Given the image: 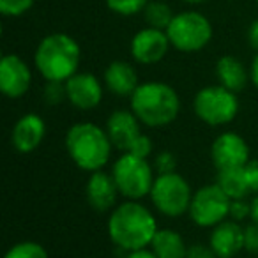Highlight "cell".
I'll list each match as a JSON object with an SVG mask.
<instances>
[{"instance_id":"cell-13","label":"cell","mask_w":258,"mask_h":258,"mask_svg":"<svg viewBox=\"0 0 258 258\" xmlns=\"http://www.w3.org/2000/svg\"><path fill=\"white\" fill-rule=\"evenodd\" d=\"M68 101L82 111H89L99 106L103 101V85L92 73H76L66 82Z\"/></svg>"},{"instance_id":"cell-31","label":"cell","mask_w":258,"mask_h":258,"mask_svg":"<svg viewBox=\"0 0 258 258\" xmlns=\"http://www.w3.org/2000/svg\"><path fill=\"white\" fill-rule=\"evenodd\" d=\"M244 175H246L247 186H249L251 193H258V159H249L244 166Z\"/></svg>"},{"instance_id":"cell-11","label":"cell","mask_w":258,"mask_h":258,"mask_svg":"<svg viewBox=\"0 0 258 258\" xmlns=\"http://www.w3.org/2000/svg\"><path fill=\"white\" fill-rule=\"evenodd\" d=\"M32 71L22 57L4 55L0 60V90L9 99H20L30 90Z\"/></svg>"},{"instance_id":"cell-2","label":"cell","mask_w":258,"mask_h":258,"mask_svg":"<svg viewBox=\"0 0 258 258\" xmlns=\"http://www.w3.org/2000/svg\"><path fill=\"white\" fill-rule=\"evenodd\" d=\"M71 161L83 172H97L108 165L113 152L108 131L94 122H78L68 129L64 138Z\"/></svg>"},{"instance_id":"cell-24","label":"cell","mask_w":258,"mask_h":258,"mask_svg":"<svg viewBox=\"0 0 258 258\" xmlns=\"http://www.w3.org/2000/svg\"><path fill=\"white\" fill-rule=\"evenodd\" d=\"M151 0H106V6L111 13L120 16H135L145 11Z\"/></svg>"},{"instance_id":"cell-3","label":"cell","mask_w":258,"mask_h":258,"mask_svg":"<svg viewBox=\"0 0 258 258\" xmlns=\"http://www.w3.org/2000/svg\"><path fill=\"white\" fill-rule=\"evenodd\" d=\"M131 110L147 127H165L172 124L180 111V97L165 82H144L129 97Z\"/></svg>"},{"instance_id":"cell-14","label":"cell","mask_w":258,"mask_h":258,"mask_svg":"<svg viewBox=\"0 0 258 258\" xmlns=\"http://www.w3.org/2000/svg\"><path fill=\"white\" fill-rule=\"evenodd\" d=\"M142 122L133 110H115L106 120V131L111 144L117 151L127 152L131 145L142 135Z\"/></svg>"},{"instance_id":"cell-35","label":"cell","mask_w":258,"mask_h":258,"mask_svg":"<svg viewBox=\"0 0 258 258\" xmlns=\"http://www.w3.org/2000/svg\"><path fill=\"white\" fill-rule=\"evenodd\" d=\"M249 80H251V83H253V85L258 89V51H256V55L253 57V60H251V66H249Z\"/></svg>"},{"instance_id":"cell-22","label":"cell","mask_w":258,"mask_h":258,"mask_svg":"<svg viewBox=\"0 0 258 258\" xmlns=\"http://www.w3.org/2000/svg\"><path fill=\"white\" fill-rule=\"evenodd\" d=\"M145 22H147L149 27L152 29H159V30H166L168 25L173 20V11L166 2H161V0H151L147 4L144 11Z\"/></svg>"},{"instance_id":"cell-17","label":"cell","mask_w":258,"mask_h":258,"mask_svg":"<svg viewBox=\"0 0 258 258\" xmlns=\"http://www.w3.org/2000/svg\"><path fill=\"white\" fill-rule=\"evenodd\" d=\"M209 246L218 258H235L244 249V228L239 221L225 219L212 228Z\"/></svg>"},{"instance_id":"cell-16","label":"cell","mask_w":258,"mask_h":258,"mask_svg":"<svg viewBox=\"0 0 258 258\" xmlns=\"http://www.w3.org/2000/svg\"><path fill=\"white\" fill-rule=\"evenodd\" d=\"M118 187L113 180L111 173H106L103 170L92 172L85 184V197L89 205L97 212H108L117 207Z\"/></svg>"},{"instance_id":"cell-26","label":"cell","mask_w":258,"mask_h":258,"mask_svg":"<svg viewBox=\"0 0 258 258\" xmlns=\"http://www.w3.org/2000/svg\"><path fill=\"white\" fill-rule=\"evenodd\" d=\"M156 173L161 175V173H172L177 172V158L173 152L170 151H161L154 156V161H152Z\"/></svg>"},{"instance_id":"cell-1","label":"cell","mask_w":258,"mask_h":258,"mask_svg":"<svg viewBox=\"0 0 258 258\" xmlns=\"http://www.w3.org/2000/svg\"><path fill=\"white\" fill-rule=\"evenodd\" d=\"M106 230L111 242L129 253L151 246L159 228L151 209L140 200H125L110 212Z\"/></svg>"},{"instance_id":"cell-27","label":"cell","mask_w":258,"mask_h":258,"mask_svg":"<svg viewBox=\"0 0 258 258\" xmlns=\"http://www.w3.org/2000/svg\"><path fill=\"white\" fill-rule=\"evenodd\" d=\"M44 99L48 104L55 106L62 101H68V92H66V82H46L44 89Z\"/></svg>"},{"instance_id":"cell-21","label":"cell","mask_w":258,"mask_h":258,"mask_svg":"<svg viewBox=\"0 0 258 258\" xmlns=\"http://www.w3.org/2000/svg\"><path fill=\"white\" fill-rule=\"evenodd\" d=\"M216 184L225 191L230 200L246 198L247 195L251 193L249 186H247L246 175H244V168L221 170V172H218V180H216Z\"/></svg>"},{"instance_id":"cell-32","label":"cell","mask_w":258,"mask_h":258,"mask_svg":"<svg viewBox=\"0 0 258 258\" xmlns=\"http://www.w3.org/2000/svg\"><path fill=\"white\" fill-rule=\"evenodd\" d=\"M186 258H218V256H216V253L212 251V247L209 244L198 242V244H191L187 247Z\"/></svg>"},{"instance_id":"cell-10","label":"cell","mask_w":258,"mask_h":258,"mask_svg":"<svg viewBox=\"0 0 258 258\" xmlns=\"http://www.w3.org/2000/svg\"><path fill=\"white\" fill-rule=\"evenodd\" d=\"M211 159L216 170L244 168L249 161V147L246 140L235 131H226L214 138L211 145Z\"/></svg>"},{"instance_id":"cell-8","label":"cell","mask_w":258,"mask_h":258,"mask_svg":"<svg viewBox=\"0 0 258 258\" xmlns=\"http://www.w3.org/2000/svg\"><path fill=\"white\" fill-rule=\"evenodd\" d=\"M166 36L175 50L184 53L200 51L211 43L212 25L207 16L197 11H184L173 16L166 29Z\"/></svg>"},{"instance_id":"cell-37","label":"cell","mask_w":258,"mask_h":258,"mask_svg":"<svg viewBox=\"0 0 258 258\" xmlns=\"http://www.w3.org/2000/svg\"><path fill=\"white\" fill-rule=\"evenodd\" d=\"M187 4H202V2H207V0H184Z\"/></svg>"},{"instance_id":"cell-6","label":"cell","mask_w":258,"mask_h":258,"mask_svg":"<svg viewBox=\"0 0 258 258\" xmlns=\"http://www.w3.org/2000/svg\"><path fill=\"white\" fill-rule=\"evenodd\" d=\"M239 97L223 85H207L195 94L193 111L204 124L212 127L226 125L239 113Z\"/></svg>"},{"instance_id":"cell-36","label":"cell","mask_w":258,"mask_h":258,"mask_svg":"<svg viewBox=\"0 0 258 258\" xmlns=\"http://www.w3.org/2000/svg\"><path fill=\"white\" fill-rule=\"evenodd\" d=\"M251 223H254V225H258V193L253 197V200H251V216H249Z\"/></svg>"},{"instance_id":"cell-30","label":"cell","mask_w":258,"mask_h":258,"mask_svg":"<svg viewBox=\"0 0 258 258\" xmlns=\"http://www.w3.org/2000/svg\"><path fill=\"white\" fill-rule=\"evenodd\" d=\"M244 249L258 254V225L254 223L244 226Z\"/></svg>"},{"instance_id":"cell-34","label":"cell","mask_w":258,"mask_h":258,"mask_svg":"<svg viewBox=\"0 0 258 258\" xmlns=\"http://www.w3.org/2000/svg\"><path fill=\"white\" fill-rule=\"evenodd\" d=\"M125 258H158L156 253L151 247H144V249H137V251H129L125 254Z\"/></svg>"},{"instance_id":"cell-12","label":"cell","mask_w":258,"mask_h":258,"mask_svg":"<svg viewBox=\"0 0 258 258\" xmlns=\"http://www.w3.org/2000/svg\"><path fill=\"white\" fill-rule=\"evenodd\" d=\"M170 39L166 30L159 29H142L131 39V57L142 66H152L161 62L170 50Z\"/></svg>"},{"instance_id":"cell-25","label":"cell","mask_w":258,"mask_h":258,"mask_svg":"<svg viewBox=\"0 0 258 258\" xmlns=\"http://www.w3.org/2000/svg\"><path fill=\"white\" fill-rule=\"evenodd\" d=\"M34 6V0H0V13L4 16H23L30 11Z\"/></svg>"},{"instance_id":"cell-20","label":"cell","mask_w":258,"mask_h":258,"mask_svg":"<svg viewBox=\"0 0 258 258\" xmlns=\"http://www.w3.org/2000/svg\"><path fill=\"white\" fill-rule=\"evenodd\" d=\"M149 247L158 258H186L189 246H186V240L177 230L159 228Z\"/></svg>"},{"instance_id":"cell-5","label":"cell","mask_w":258,"mask_h":258,"mask_svg":"<svg viewBox=\"0 0 258 258\" xmlns=\"http://www.w3.org/2000/svg\"><path fill=\"white\" fill-rule=\"evenodd\" d=\"M111 175L120 197L125 200H142L151 195L158 173L149 159L131 152H122L111 166Z\"/></svg>"},{"instance_id":"cell-23","label":"cell","mask_w":258,"mask_h":258,"mask_svg":"<svg viewBox=\"0 0 258 258\" xmlns=\"http://www.w3.org/2000/svg\"><path fill=\"white\" fill-rule=\"evenodd\" d=\"M4 258H50L43 244L36 240H22L6 251Z\"/></svg>"},{"instance_id":"cell-7","label":"cell","mask_w":258,"mask_h":258,"mask_svg":"<svg viewBox=\"0 0 258 258\" xmlns=\"http://www.w3.org/2000/svg\"><path fill=\"white\" fill-rule=\"evenodd\" d=\"M195 191L179 172L156 175L151 189V200L156 211L166 218H180L187 214Z\"/></svg>"},{"instance_id":"cell-9","label":"cell","mask_w":258,"mask_h":258,"mask_svg":"<svg viewBox=\"0 0 258 258\" xmlns=\"http://www.w3.org/2000/svg\"><path fill=\"white\" fill-rule=\"evenodd\" d=\"M230 202L232 200L216 182L205 184L193 193L187 214L200 228H214L216 225L228 219Z\"/></svg>"},{"instance_id":"cell-28","label":"cell","mask_w":258,"mask_h":258,"mask_svg":"<svg viewBox=\"0 0 258 258\" xmlns=\"http://www.w3.org/2000/svg\"><path fill=\"white\" fill-rule=\"evenodd\" d=\"M249 216H251V200H246V198H237V200L230 202V212H228L230 219L242 223L244 219H247Z\"/></svg>"},{"instance_id":"cell-4","label":"cell","mask_w":258,"mask_h":258,"mask_svg":"<svg viewBox=\"0 0 258 258\" xmlns=\"http://www.w3.org/2000/svg\"><path fill=\"white\" fill-rule=\"evenodd\" d=\"M82 50L76 39L64 32H55L39 41L34 64L46 82H68L78 73Z\"/></svg>"},{"instance_id":"cell-38","label":"cell","mask_w":258,"mask_h":258,"mask_svg":"<svg viewBox=\"0 0 258 258\" xmlns=\"http://www.w3.org/2000/svg\"><path fill=\"white\" fill-rule=\"evenodd\" d=\"M256 2H258V0H256Z\"/></svg>"},{"instance_id":"cell-29","label":"cell","mask_w":258,"mask_h":258,"mask_svg":"<svg viewBox=\"0 0 258 258\" xmlns=\"http://www.w3.org/2000/svg\"><path fill=\"white\" fill-rule=\"evenodd\" d=\"M127 152H131V154H135V156H140V158L149 159L152 156V152H154V144H152V140L147 137V135L142 133L140 137L137 138V142L131 145V149H129Z\"/></svg>"},{"instance_id":"cell-19","label":"cell","mask_w":258,"mask_h":258,"mask_svg":"<svg viewBox=\"0 0 258 258\" xmlns=\"http://www.w3.org/2000/svg\"><path fill=\"white\" fill-rule=\"evenodd\" d=\"M216 76L219 85L232 92L239 94L246 89L249 80V69L244 68V64L233 55H223L216 62Z\"/></svg>"},{"instance_id":"cell-18","label":"cell","mask_w":258,"mask_h":258,"mask_svg":"<svg viewBox=\"0 0 258 258\" xmlns=\"http://www.w3.org/2000/svg\"><path fill=\"white\" fill-rule=\"evenodd\" d=\"M103 80L106 89L118 97H131L140 85L137 69L125 60L110 62L104 69Z\"/></svg>"},{"instance_id":"cell-15","label":"cell","mask_w":258,"mask_h":258,"mask_svg":"<svg viewBox=\"0 0 258 258\" xmlns=\"http://www.w3.org/2000/svg\"><path fill=\"white\" fill-rule=\"evenodd\" d=\"M46 137V124L37 113H25L16 120L11 131V144L20 154H30L37 151Z\"/></svg>"},{"instance_id":"cell-33","label":"cell","mask_w":258,"mask_h":258,"mask_svg":"<svg viewBox=\"0 0 258 258\" xmlns=\"http://www.w3.org/2000/svg\"><path fill=\"white\" fill-rule=\"evenodd\" d=\"M247 41H249V46L258 51V20H254L247 29Z\"/></svg>"}]
</instances>
